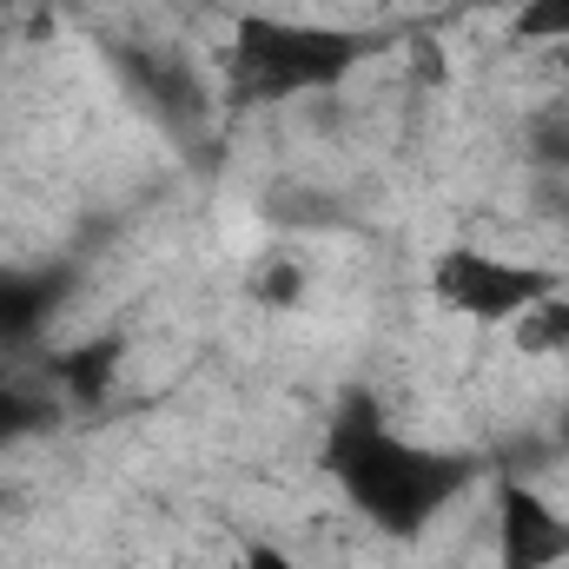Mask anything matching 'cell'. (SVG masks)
I'll return each instance as SVG.
<instances>
[{
    "mask_svg": "<svg viewBox=\"0 0 569 569\" xmlns=\"http://www.w3.org/2000/svg\"><path fill=\"white\" fill-rule=\"evenodd\" d=\"M543 291H557V279L543 266H523V259L490 252V246H450L437 259V298L470 325H510Z\"/></svg>",
    "mask_w": 569,
    "mask_h": 569,
    "instance_id": "obj_1",
    "label": "cell"
},
{
    "mask_svg": "<svg viewBox=\"0 0 569 569\" xmlns=\"http://www.w3.org/2000/svg\"><path fill=\"white\" fill-rule=\"evenodd\" d=\"M497 550H503V569H543L569 557V517L550 510V497L510 483L497 490Z\"/></svg>",
    "mask_w": 569,
    "mask_h": 569,
    "instance_id": "obj_2",
    "label": "cell"
},
{
    "mask_svg": "<svg viewBox=\"0 0 569 569\" xmlns=\"http://www.w3.org/2000/svg\"><path fill=\"white\" fill-rule=\"evenodd\" d=\"M510 345L523 365H543L569 385V291H543L530 311L510 318Z\"/></svg>",
    "mask_w": 569,
    "mask_h": 569,
    "instance_id": "obj_3",
    "label": "cell"
},
{
    "mask_svg": "<svg viewBox=\"0 0 569 569\" xmlns=\"http://www.w3.org/2000/svg\"><path fill=\"white\" fill-rule=\"evenodd\" d=\"M252 305H266V311H298L305 298H311V266L298 259V252H272V259H259L252 266Z\"/></svg>",
    "mask_w": 569,
    "mask_h": 569,
    "instance_id": "obj_4",
    "label": "cell"
},
{
    "mask_svg": "<svg viewBox=\"0 0 569 569\" xmlns=\"http://www.w3.org/2000/svg\"><path fill=\"white\" fill-rule=\"evenodd\" d=\"M457 7H470V13H510V7H523V0H457Z\"/></svg>",
    "mask_w": 569,
    "mask_h": 569,
    "instance_id": "obj_5",
    "label": "cell"
}]
</instances>
